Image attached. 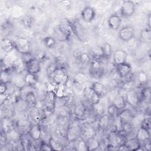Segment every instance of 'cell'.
<instances>
[{
  "mask_svg": "<svg viewBox=\"0 0 151 151\" xmlns=\"http://www.w3.org/2000/svg\"><path fill=\"white\" fill-rule=\"evenodd\" d=\"M91 108L93 111V113H94L96 114H97L99 117L104 114V106L101 103V101L99 102L97 104L91 105Z\"/></svg>",
  "mask_w": 151,
  "mask_h": 151,
  "instance_id": "e575fe53",
  "label": "cell"
},
{
  "mask_svg": "<svg viewBox=\"0 0 151 151\" xmlns=\"http://www.w3.org/2000/svg\"><path fill=\"white\" fill-rule=\"evenodd\" d=\"M90 69L91 71L94 74L99 73V72L101 70V63L100 61V60L99 59H95L93 58L92 60H90Z\"/></svg>",
  "mask_w": 151,
  "mask_h": 151,
  "instance_id": "83f0119b",
  "label": "cell"
},
{
  "mask_svg": "<svg viewBox=\"0 0 151 151\" xmlns=\"http://www.w3.org/2000/svg\"><path fill=\"white\" fill-rule=\"evenodd\" d=\"M8 83L1 82V83H0V93H1V95H4V94H7V91H8Z\"/></svg>",
  "mask_w": 151,
  "mask_h": 151,
  "instance_id": "7bdbcfd3",
  "label": "cell"
},
{
  "mask_svg": "<svg viewBox=\"0 0 151 151\" xmlns=\"http://www.w3.org/2000/svg\"><path fill=\"white\" fill-rule=\"evenodd\" d=\"M41 61L35 57L25 63V70L27 73L37 75L41 71Z\"/></svg>",
  "mask_w": 151,
  "mask_h": 151,
  "instance_id": "52a82bcc",
  "label": "cell"
},
{
  "mask_svg": "<svg viewBox=\"0 0 151 151\" xmlns=\"http://www.w3.org/2000/svg\"><path fill=\"white\" fill-rule=\"evenodd\" d=\"M82 21L86 23H90L93 22L96 17V12L94 8L87 5L84 6L80 13Z\"/></svg>",
  "mask_w": 151,
  "mask_h": 151,
  "instance_id": "ba28073f",
  "label": "cell"
},
{
  "mask_svg": "<svg viewBox=\"0 0 151 151\" xmlns=\"http://www.w3.org/2000/svg\"><path fill=\"white\" fill-rule=\"evenodd\" d=\"M9 70H1V82L4 83H9V80L8 77H9Z\"/></svg>",
  "mask_w": 151,
  "mask_h": 151,
  "instance_id": "b9f144b4",
  "label": "cell"
},
{
  "mask_svg": "<svg viewBox=\"0 0 151 151\" xmlns=\"http://www.w3.org/2000/svg\"><path fill=\"white\" fill-rule=\"evenodd\" d=\"M135 137L142 144L150 140V130L146 129L142 126H139L137 129Z\"/></svg>",
  "mask_w": 151,
  "mask_h": 151,
  "instance_id": "9a60e30c",
  "label": "cell"
},
{
  "mask_svg": "<svg viewBox=\"0 0 151 151\" xmlns=\"http://www.w3.org/2000/svg\"><path fill=\"white\" fill-rule=\"evenodd\" d=\"M91 56L93 57V58L99 60H100L101 58H103L102 49L101 46H96L94 47L91 51Z\"/></svg>",
  "mask_w": 151,
  "mask_h": 151,
  "instance_id": "d590c367",
  "label": "cell"
},
{
  "mask_svg": "<svg viewBox=\"0 0 151 151\" xmlns=\"http://www.w3.org/2000/svg\"><path fill=\"white\" fill-rule=\"evenodd\" d=\"M56 86H65L68 82V76L64 68L57 67L51 76Z\"/></svg>",
  "mask_w": 151,
  "mask_h": 151,
  "instance_id": "7a4b0ae2",
  "label": "cell"
},
{
  "mask_svg": "<svg viewBox=\"0 0 151 151\" xmlns=\"http://www.w3.org/2000/svg\"><path fill=\"white\" fill-rule=\"evenodd\" d=\"M40 150H52L51 146H50L49 142H46L45 141H41L39 144V149Z\"/></svg>",
  "mask_w": 151,
  "mask_h": 151,
  "instance_id": "60d3db41",
  "label": "cell"
},
{
  "mask_svg": "<svg viewBox=\"0 0 151 151\" xmlns=\"http://www.w3.org/2000/svg\"><path fill=\"white\" fill-rule=\"evenodd\" d=\"M27 103L28 104L29 107H34L37 105V99L35 93L33 91H29L25 94L24 98Z\"/></svg>",
  "mask_w": 151,
  "mask_h": 151,
  "instance_id": "cb8c5ba5",
  "label": "cell"
},
{
  "mask_svg": "<svg viewBox=\"0 0 151 151\" xmlns=\"http://www.w3.org/2000/svg\"><path fill=\"white\" fill-rule=\"evenodd\" d=\"M84 95L86 100L89 103H90L91 106L97 104L100 101L101 97L95 93L90 87L84 89Z\"/></svg>",
  "mask_w": 151,
  "mask_h": 151,
  "instance_id": "2e32d148",
  "label": "cell"
},
{
  "mask_svg": "<svg viewBox=\"0 0 151 151\" xmlns=\"http://www.w3.org/2000/svg\"><path fill=\"white\" fill-rule=\"evenodd\" d=\"M127 150H142V145L134 137L126 139L124 143Z\"/></svg>",
  "mask_w": 151,
  "mask_h": 151,
  "instance_id": "e0dca14e",
  "label": "cell"
},
{
  "mask_svg": "<svg viewBox=\"0 0 151 151\" xmlns=\"http://www.w3.org/2000/svg\"><path fill=\"white\" fill-rule=\"evenodd\" d=\"M15 107L18 111L24 112L30 107L24 99L19 98L15 102Z\"/></svg>",
  "mask_w": 151,
  "mask_h": 151,
  "instance_id": "f546056e",
  "label": "cell"
},
{
  "mask_svg": "<svg viewBox=\"0 0 151 151\" xmlns=\"http://www.w3.org/2000/svg\"><path fill=\"white\" fill-rule=\"evenodd\" d=\"M73 28V34L80 40L83 41V39L86 37L85 31L84 29V28L80 24L79 22H77L76 21L74 22H71Z\"/></svg>",
  "mask_w": 151,
  "mask_h": 151,
  "instance_id": "d6986e66",
  "label": "cell"
},
{
  "mask_svg": "<svg viewBox=\"0 0 151 151\" xmlns=\"http://www.w3.org/2000/svg\"><path fill=\"white\" fill-rule=\"evenodd\" d=\"M57 27L64 34L66 38L69 40L72 34H73L72 25L71 21L67 19L62 20L58 24Z\"/></svg>",
  "mask_w": 151,
  "mask_h": 151,
  "instance_id": "5bb4252c",
  "label": "cell"
},
{
  "mask_svg": "<svg viewBox=\"0 0 151 151\" xmlns=\"http://www.w3.org/2000/svg\"><path fill=\"white\" fill-rule=\"evenodd\" d=\"M127 105L132 107H136L141 102L140 93L135 89L129 90L124 96Z\"/></svg>",
  "mask_w": 151,
  "mask_h": 151,
  "instance_id": "8992f818",
  "label": "cell"
},
{
  "mask_svg": "<svg viewBox=\"0 0 151 151\" xmlns=\"http://www.w3.org/2000/svg\"><path fill=\"white\" fill-rule=\"evenodd\" d=\"M13 42L15 49L21 54L31 52V43L27 38L19 37Z\"/></svg>",
  "mask_w": 151,
  "mask_h": 151,
  "instance_id": "3957f363",
  "label": "cell"
},
{
  "mask_svg": "<svg viewBox=\"0 0 151 151\" xmlns=\"http://www.w3.org/2000/svg\"><path fill=\"white\" fill-rule=\"evenodd\" d=\"M150 88L149 87H143L140 91V96L142 101H147L150 99Z\"/></svg>",
  "mask_w": 151,
  "mask_h": 151,
  "instance_id": "d6a6232c",
  "label": "cell"
},
{
  "mask_svg": "<svg viewBox=\"0 0 151 151\" xmlns=\"http://www.w3.org/2000/svg\"><path fill=\"white\" fill-rule=\"evenodd\" d=\"M117 118L122 126L127 124H132L134 115L130 110L127 109L126 107L120 111Z\"/></svg>",
  "mask_w": 151,
  "mask_h": 151,
  "instance_id": "9c48e42d",
  "label": "cell"
},
{
  "mask_svg": "<svg viewBox=\"0 0 151 151\" xmlns=\"http://www.w3.org/2000/svg\"><path fill=\"white\" fill-rule=\"evenodd\" d=\"M140 38L142 41L145 42H150L151 40L150 27L146 26V27L143 28L140 33Z\"/></svg>",
  "mask_w": 151,
  "mask_h": 151,
  "instance_id": "1f68e13d",
  "label": "cell"
},
{
  "mask_svg": "<svg viewBox=\"0 0 151 151\" xmlns=\"http://www.w3.org/2000/svg\"><path fill=\"white\" fill-rule=\"evenodd\" d=\"M21 24L25 28H31L34 24V18L29 15H25L21 18Z\"/></svg>",
  "mask_w": 151,
  "mask_h": 151,
  "instance_id": "8d00e7d4",
  "label": "cell"
},
{
  "mask_svg": "<svg viewBox=\"0 0 151 151\" xmlns=\"http://www.w3.org/2000/svg\"><path fill=\"white\" fill-rule=\"evenodd\" d=\"M135 33V29L132 27L124 26L119 29L118 37L123 42H129L134 38Z\"/></svg>",
  "mask_w": 151,
  "mask_h": 151,
  "instance_id": "5b68a950",
  "label": "cell"
},
{
  "mask_svg": "<svg viewBox=\"0 0 151 151\" xmlns=\"http://www.w3.org/2000/svg\"><path fill=\"white\" fill-rule=\"evenodd\" d=\"M110 117L107 115H102L99 117L98 122V126L101 129H106L108 127L110 120Z\"/></svg>",
  "mask_w": 151,
  "mask_h": 151,
  "instance_id": "4dcf8cb0",
  "label": "cell"
},
{
  "mask_svg": "<svg viewBox=\"0 0 151 151\" xmlns=\"http://www.w3.org/2000/svg\"><path fill=\"white\" fill-rule=\"evenodd\" d=\"M137 78L138 82L142 85H143L147 83V81L148 80L147 75L144 71H140L138 73Z\"/></svg>",
  "mask_w": 151,
  "mask_h": 151,
  "instance_id": "74e56055",
  "label": "cell"
},
{
  "mask_svg": "<svg viewBox=\"0 0 151 151\" xmlns=\"http://www.w3.org/2000/svg\"><path fill=\"white\" fill-rule=\"evenodd\" d=\"M111 104H113L120 111L125 109L127 106V103L124 96L121 94H117L113 100Z\"/></svg>",
  "mask_w": 151,
  "mask_h": 151,
  "instance_id": "7402d4cb",
  "label": "cell"
},
{
  "mask_svg": "<svg viewBox=\"0 0 151 151\" xmlns=\"http://www.w3.org/2000/svg\"><path fill=\"white\" fill-rule=\"evenodd\" d=\"M101 47L103 58H109L112 57L113 55V48L110 44L109 42H105Z\"/></svg>",
  "mask_w": 151,
  "mask_h": 151,
  "instance_id": "f1b7e54d",
  "label": "cell"
},
{
  "mask_svg": "<svg viewBox=\"0 0 151 151\" xmlns=\"http://www.w3.org/2000/svg\"><path fill=\"white\" fill-rule=\"evenodd\" d=\"M87 150H97L101 147L100 142L96 138V136L90 139L87 140H86Z\"/></svg>",
  "mask_w": 151,
  "mask_h": 151,
  "instance_id": "484cf974",
  "label": "cell"
},
{
  "mask_svg": "<svg viewBox=\"0 0 151 151\" xmlns=\"http://www.w3.org/2000/svg\"><path fill=\"white\" fill-rule=\"evenodd\" d=\"M86 113L87 108L84 104L80 103L75 106L74 108V114L76 119L79 120L84 119Z\"/></svg>",
  "mask_w": 151,
  "mask_h": 151,
  "instance_id": "ac0fdd59",
  "label": "cell"
},
{
  "mask_svg": "<svg viewBox=\"0 0 151 151\" xmlns=\"http://www.w3.org/2000/svg\"><path fill=\"white\" fill-rule=\"evenodd\" d=\"M115 70L120 78H124L131 74L132 67L129 63L126 62L115 65Z\"/></svg>",
  "mask_w": 151,
  "mask_h": 151,
  "instance_id": "7c38bea8",
  "label": "cell"
},
{
  "mask_svg": "<svg viewBox=\"0 0 151 151\" xmlns=\"http://www.w3.org/2000/svg\"><path fill=\"white\" fill-rule=\"evenodd\" d=\"M136 11V5L133 1L126 0L122 2L120 8L121 17H130L133 15Z\"/></svg>",
  "mask_w": 151,
  "mask_h": 151,
  "instance_id": "277c9868",
  "label": "cell"
},
{
  "mask_svg": "<svg viewBox=\"0 0 151 151\" xmlns=\"http://www.w3.org/2000/svg\"><path fill=\"white\" fill-rule=\"evenodd\" d=\"M1 45L2 50L6 53L11 52V51L15 48L13 41L8 38H4L2 39Z\"/></svg>",
  "mask_w": 151,
  "mask_h": 151,
  "instance_id": "d4e9b609",
  "label": "cell"
},
{
  "mask_svg": "<svg viewBox=\"0 0 151 151\" xmlns=\"http://www.w3.org/2000/svg\"><path fill=\"white\" fill-rule=\"evenodd\" d=\"M50 146L52 147V150H63V146L62 145H61L57 140H56L55 139L51 137L48 141Z\"/></svg>",
  "mask_w": 151,
  "mask_h": 151,
  "instance_id": "f35d334b",
  "label": "cell"
},
{
  "mask_svg": "<svg viewBox=\"0 0 151 151\" xmlns=\"http://www.w3.org/2000/svg\"><path fill=\"white\" fill-rule=\"evenodd\" d=\"M128 54L127 52L122 49H117L113 52L112 60L114 65L121 64L127 62Z\"/></svg>",
  "mask_w": 151,
  "mask_h": 151,
  "instance_id": "30bf717a",
  "label": "cell"
},
{
  "mask_svg": "<svg viewBox=\"0 0 151 151\" xmlns=\"http://www.w3.org/2000/svg\"><path fill=\"white\" fill-rule=\"evenodd\" d=\"M140 126L148 129L150 130V116H146L143 118V119L142 120L140 124Z\"/></svg>",
  "mask_w": 151,
  "mask_h": 151,
  "instance_id": "ab89813d",
  "label": "cell"
},
{
  "mask_svg": "<svg viewBox=\"0 0 151 151\" xmlns=\"http://www.w3.org/2000/svg\"><path fill=\"white\" fill-rule=\"evenodd\" d=\"M122 17L117 14H111L107 19V25L109 27L114 31L119 30L122 25Z\"/></svg>",
  "mask_w": 151,
  "mask_h": 151,
  "instance_id": "4fadbf2b",
  "label": "cell"
},
{
  "mask_svg": "<svg viewBox=\"0 0 151 151\" xmlns=\"http://www.w3.org/2000/svg\"><path fill=\"white\" fill-rule=\"evenodd\" d=\"M90 87L100 97L104 96L107 93V90L104 85L99 81L93 82Z\"/></svg>",
  "mask_w": 151,
  "mask_h": 151,
  "instance_id": "44dd1931",
  "label": "cell"
},
{
  "mask_svg": "<svg viewBox=\"0 0 151 151\" xmlns=\"http://www.w3.org/2000/svg\"><path fill=\"white\" fill-rule=\"evenodd\" d=\"M82 127L77 123H72L68 126L65 138L68 142H74L81 137Z\"/></svg>",
  "mask_w": 151,
  "mask_h": 151,
  "instance_id": "6da1fadb",
  "label": "cell"
},
{
  "mask_svg": "<svg viewBox=\"0 0 151 151\" xmlns=\"http://www.w3.org/2000/svg\"><path fill=\"white\" fill-rule=\"evenodd\" d=\"M107 115L111 118V119H116L119 113L120 112V110L117 109L113 104H110L107 109Z\"/></svg>",
  "mask_w": 151,
  "mask_h": 151,
  "instance_id": "836d02e7",
  "label": "cell"
},
{
  "mask_svg": "<svg viewBox=\"0 0 151 151\" xmlns=\"http://www.w3.org/2000/svg\"><path fill=\"white\" fill-rule=\"evenodd\" d=\"M24 84L28 87H33L35 86L38 83V77L36 74L26 73L23 77Z\"/></svg>",
  "mask_w": 151,
  "mask_h": 151,
  "instance_id": "ffe728a7",
  "label": "cell"
},
{
  "mask_svg": "<svg viewBox=\"0 0 151 151\" xmlns=\"http://www.w3.org/2000/svg\"><path fill=\"white\" fill-rule=\"evenodd\" d=\"M96 135V129L91 126H87L84 127V128H82L81 132V137L85 140H87L90 139H91L95 137Z\"/></svg>",
  "mask_w": 151,
  "mask_h": 151,
  "instance_id": "603a6c76",
  "label": "cell"
},
{
  "mask_svg": "<svg viewBox=\"0 0 151 151\" xmlns=\"http://www.w3.org/2000/svg\"><path fill=\"white\" fill-rule=\"evenodd\" d=\"M30 139L34 142L40 141L42 137V129L39 124L36 123L30 126L27 133Z\"/></svg>",
  "mask_w": 151,
  "mask_h": 151,
  "instance_id": "8fae6325",
  "label": "cell"
},
{
  "mask_svg": "<svg viewBox=\"0 0 151 151\" xmlns=\"http://www.w3.org/2000/svg\"><path fill=\"white\" fill-rule=\"evenodd\" d=\"M57 41L56 39L52 36H46L42 38V43L48 49L54 48L57 44Z\"/></svg>",
  "mask_w": 151,
  "mask_h": 151,
  "instance_id": "4316f807",
  "label": "cell"
}]
</instances>
